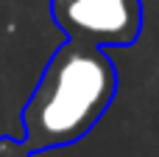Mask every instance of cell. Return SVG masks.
<instances>
[{
    "label": "cell",
    "instance_id": "obj_3",
    "mask_svg": "<svg viewBox=\"0 0 159 157\" xmlns=\"http://www.w3.org/2000/svg\"><path fill=\"white\" fill-rule=\"evenodd\" d=\"M0 157H34V152L25 146V140L20 138H0Z\"/></svg>",
    "mask_w": 159,
    "mask_h": 157
},
{
    "label": "cell",
    "instance_id": "obj_1",
    "mask_svg": "<svg viewBox=\"0 0 159 157\" xmlns=\"http://www.w3.org/2000/svg\"><path fill=\"white\" fill-rule=\"evenodd\" d=\"M117 93V67L106 48L67 37L48 59L22 107V140L36 152L81 140L109 110Z\"/></svg>",
    "mask_w": 159,
    "mask_h": 157
},
{
    "label": "cell",
    "instance_id": "obj_2",
    "mask_svg": "<svg viewBox=\"0 0 159 157\" xmlns=\"http://www.w3.org/2000/svg\"><path fill=\"white\" fill-rule=\"evenodd\" d=\"M59 31L101 48H129L143 31V0H50Z\"/></svg>",
    "mask_w": 159,
    "mask_h": 157
}]
</instances>
